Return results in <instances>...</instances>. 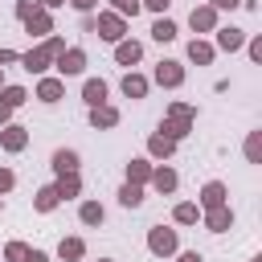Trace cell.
<instances>
[{
    "instance_id": "obj_22",
    "label": "cell",
    "mask_w": 262,
    "mask_h": 262,
    "mask_svg": "<svg viewBox=\"0 0 262 262\" xmlns=\"http://www.w3.org/2000/svg\"><path fill=\"white\" fill-rule=\"evenodd\" d=\"M156 184H160V188H172L176 176H172V172H156Z\"/></svg>"
},
{
    "instance_id": "obj_28",
    "label": "cell",
    "mask_w": 262,
    "mask_h": 262,
    "mask_svg": "<svg viewBox=\"0 0 262 262\" xmlns=\"http://www.w3.org/2000/svg\"><path fill=\"white\" fill-rule=\"evenodd\" d=\"M25 262H49V258H45V254H37V250H29V258H25Z\"/></svg>"
},
{
    "instance_id": "obj_15",
    "label": "cell",
    "mask_w": 262,
    "mask_h": 262,
    "mask_svg": "<svg viewBox=\"0 0 262 262\" xmlns=\"http://www.w3.org/2000/svg\"><path fill=\"white\" fill-rule=\"evenodd\" d=\"M53 205H57V192H53V188H45V192L37 196V209H53Z\"/></svg>"
},
{
    "instance_id": "obj_6",
    "label": "cell",
    "mask_w": 262,
    "mask_h": 262,
    "mask_svg": "<svg viewBox=\"0 0 262 262\" xmlns=\"http://www.w3.org/2000/svg\"><path fill=\"white\" fill-rule=\"evenodd\" d=\"M61 70H66V74H78V70H82V53H78V49L66 53V57H61Z\"/></svg>"
},
{
    "instance_id": "obj_9",
    "label": "cell",
    "mask_w": 262,
    "mask_h": 262,
    "mask_svg": "<svg viewBox=\"0 0 262 262\" xmlns=\"http://www.w3.org/2000/svg\"><path fill=\"white\" fill-rule=\"evenodd\" d=\"M4 143H8L12 151H16V147H25V131H20V127H8V131H4Z\"/></svg>"
},
{
    "instance_id": "obj_16",
    "label": "cell",
    "mask_w": 262,
    "mask_h": 262,
    "mask_svg": "<svg viewBox=\"0 0 262 262\" xmlns=\"http://www.w3.org/2000/svg\"><path fill=\"white\" fill-rule=\"evenodd\" d=\"M139 57V45H119V61H135Z\"/></svg>"
},
{
    "instance_id": "obj_4",
    "label": "cell",
    "mask_w": 262,
    "mask_h": 262,
    "mask_svg": "<svg viewBox=\"0 0 262 262\" xmlns=\"http://www.w3.org/2000/svg\"><path fill=\"white\" fill-rule=\"evenodd\" d=\"M102 98H106V86H102V82H86V102H94V106H98Z\"/></svg>"
},
{
    "instance_id": "obj_12",
    "label": "cell",
    "mask_w": 262,
    "mask_h": 262,
    "mask_svg": "<svg viewBox=\"0 0 262 262\" xmlns=\"http://www.w3.org/2000/svg\"><path fill=\"white\" fill-rule=\"evenodd\" d=\"M209 25H213V12H209V8L192 12V29H209Z\"/></svg>"
},
{
    "instance_id": "obj_18",
    "label": "cell",
    "mask_w": 262,
    "mask_h": 262,
    "mask_svg": "<svg viewBox=\"0 0 262 262\" xmlns=\"http://www.w3.org/2000/svg\"><path fill=\"white\" fill-rule=\"evenodd\" d=\"M82 221H90V225L102 221V209H98V205H86V209H82Z\"/></svg>"
},
{
    "instance_id": "obj_23",
    "label": "cell",
    "mask_w": 262,
    "mask_h": 262,
    "mask_svg": "<svg viewBox=\"0 0 262 262\" xmlns=\"http://www.w3.org/2000/svg\"><path fill=\"white\" fill-rule=\"evenodd\" d=\"M8 258H12V262H25L29 250H25V246H8Z\"/></svg>"
},
{
    "instance_id": "obj_34",
    "label": "cell",
    "mask_w": 262,
    "mask_h": 262,
    "mask_svg": "<svg viewBox=\"0 0 262 262\" xmlns=\"http://www.w3.org/2000/svg\"><path fill=\"white\" fill-rule=\"evenodd\" d=\"M49 4H61V0H49Z\"/></svg>"
},
{
    "instance_id": "obj_2",
    "label": "cell",
    "mask_w": 262,
    "mask_h": 262,
    "mask_svg": "<svg viewBox=\"0 0 262 262\" xmlns=\"http://www.w3.org/2000/svg\"><path fill=\"white\" fill-rule=\"evenodd\" d=\"M172 246H176V237H172L168 229H156V233H151V250H156V254H168Z\"/></svg>"
},
{
    "instance_id": "obj_14",
    "label": "cell",
    "mask_w": 262,
    "mask_h": 262,
    "mask_svg": "<svg viewBox=\"0 0 262 262\" xmlns=\"http://www.w3.org/2000/svg\"><path fill=\"white\" fill-rule=\"evenodd\" d=\"M57 94H61V86H57V82H41V98H45V102H53Z\"/></svg>"
},
{
    "instance_id": "obj_24",
    "label": "cell",
    "mask_w": 262,
    "mask_h": 262,
    "mask_svg": "<svg viewBox=\"0 0 262 262\" xmlns=\"http://www.w3.org/2000/svg\"><path fill=\"white\" fill-rule=\"evenodd\" d=\"M176 217H180V221H192V217H196V209H192V205H180V209H176Z\"/></svg>"
},
{
    "instance_id": "obj_19",
    "label": "cell",
    "mask_w": 262,
    "mask_h": 262,
    "mask_svg": "<svg viewBox=\"0 0 262 262\" xmlns=\"http://www.w3.org/2000/svg\"><path fill=\"white\" fill-rule=\"evenodd\" d=\"M82 254V242H61V258H78Z\"/></svg>"
},
{
    "instance_id": "obj_5",
    "label": "cell",
    "mask_w": 262,
    "mask_h": 262,
    "mask_svg": "<svg viewBox=\"0 0 262 262\" xmlns=\"http://www.w3.org/2000/svg\"><path fill=\"white\" fill-rule=\"evenodd\" d=\"M53 164H57L61 172H74V168H78V156H74V151H57V156H53Z\"/></svg>"
},
{
    "instance_id": "obj_1",
    "label": "cell",
    "mask_w": 262,
    "mask_h": 262,
    "mask_svg": "<svg viewBox=\"0 0 262 262\" xmlns=\"http://www.w3.org/2000/svg\"><path fill=\"white\" fill-rule=\"evenodd\" d=\"M57 49H61V45H57V41H49V45H41L37 53H29V57H25V66H29V70H41V66H45V61H49Z\"/></svg>"
},
{
    "instance_id": "obj_10",
    "label": "cell",
    "mask_w": 262,
    "mask_h": 262,
    "mask_svg": "<svg viewBox=\"0 0 262 262\" xmlns=\"http://www.w3.org/2000/svg\"><path fill=\"white\" fill-rule=\"evenodd\" d=\"M151 37H156V41H172V37H176V29H172L168 20H160V25L151 29Z\"/></svg>"
},
{
    "instance_id": "obj_3",
    "label": "cell",
    "mask_w": 262,
    "mask_h": 262,
    "mask_svg": "<svg viewBox=\"0 0 262 262\" xmlns=\"http://www.w3.org/2000/svg\"><path fill=\"white\" fill-rule=\"evenodd\" d=\"M98 29H102V37H111V41H119V29H123V25H119L115 16H102V20H98Z\"/></svg>"
},
{
    "instance_id": "obj_29",
    "label": "cell",
    "mask_w": 262,
    "mask_h": 262,
    "mask_svg": "<svg viewBox=\"0 0 262 262\" xmlns=\"http://www.w3.org/2000/svg\"><path fill=\"white\" fill-rule=\"evenodd\" d=\"M8 111H12V102H8V98H4V102H0V119H4V115H8Z\"/></svg>"
},
{
    "instance_id": "obj_25",
    "label": "cell",
    "mask_w": 262,
    "mask_h": 262,
    "mask_svg": "<svg viewBox=\"0 0 262 262\" xmlns=\"http://www.w3.org/2000/svg\"><path fill=\"white\" fill-rule=\"evenodd\" d=\"M209 225H213V229H225V225H229V213H213V221H209Z\"/></svg>"
},
{
    "instance_id": "obj_11",
    "label": "cell",
    "mask_w": 262,
    "mask_h": 262,
    "mask_svg": "<svg viewBox=\"0 0 262 262\" xmlns=\"http://www.w3.org/2000/svg\"><path fill=\"white\" fill-rule=\"evenodd\" d=\"M221 196H225V192H221V184H209V188H205V205H209V209H217V205H221Z\"/></svg>"
},
{
    "instance_id": "obj_7",
    "label": "cell",
    "mask_w": 262,
    "mask_h": 262,
    "mask_svg": "<svg viewBox=\"0 0 262 262\" xmlns=\"http://www.w3.org/2000/svg\"><path fill=\"white\" fill-rule=\"evenodd\" d=\"M160 82H168V86H176V82H180V70H176L172 61H164V66H160Z\"/></svg>"
},
{
    "instance_id": "obj_31",
    "label": "cell",
    "mask_w": 262,
    "mask_h": 262,
    "mask_svg": "<svg viewBox=\"0 0 262 262\" xmlns=\"http://www.w3.org/2000/svg\"><path fill=\"white\" fill-rule=\"evenodd\" d=\"M164 4H168V0H147V8H164Z\"/></svg>"
},
{
    "instance_id": "obj_13",
    "label": "cell",
    "mask_w": 262,
    "mask_h": 262,
    "mask_svg": "<svg viewBox=\"0 0 262 262\" xmlns=\"http://www.w3.org/2000/svg\"><path fill=\"white\" fill-rule=\"evenodd\" d=\"M221 45H225V49L242 45V33H237V29H225V33H221Z\"/></svg>"
},
{
    "instance_id": "obj_20",
    "label": "cell",
    "mask_w": 262,
    "mask_h": 262,
    "mask_svg": "<svg viewBox=\"0 0 262 262\" xmlns=\"http://www.w3.org/2000/svg\"><path fill=\"white\" fill-rule=\"evenodd\" d=\"M188 53H192L196 61H209V45H196V41H192V49H188Z\"/></svg>"
},
{
    "instance_id": "obj_27",
    "label": "cell",
    "mask_w": 262,
    "mask_h": 262,
    "mask_svg": "<svg viewBox=\"0 0 262 262\" xmlns=\"http://www.w3.org/2000/svg\"><path fill=\"white\" fill-rule=\"evenodd\" d=\"M0 188H12V172H0Z\"/></svg>"
},
{
    "instance_id": "obj_26",
    "label": "cell",
    "mask_w": 262,
    "mask_h": 262,
    "mask_svg": "<svg viewBox=\"0 0 262 262\" xmlns=\"http://www.w3.org/2000/svg\"><path fill=\"white\" fill-rule=\"evenodd\" d=\"M115 8H119V12H135L139 4H135V0H115Z\"/></svg>"
},
{
    "instance_id": "obj_17",
    "label": "cell",
    "mask_w": 262,
    "mask_h": 262,
    "mask_svg": "<svg viewBox=\"0 0 262 262\" xmlns=\"http://www.w3.org/2000/svg\"><path fill=\"white\" fill-rule=\"evenodd\" d=\"M139 201H143V196H139V188H135V184H127V188H123V205H139Z\"/></svg>"
},
{
    "instance_id": "obj_30",
    "label": "cell",
    "mask_w": 262,
    "mask_h": 262,
    "mask_svg": "<svg viewBox=\"0 0 262 262\" xmlns=\"http://www.w3.org/2000/svg\"><path fill=\"white\" fill-rule=\"evenodd\" d=\"M213 4H217V8H233L237 0H213Z\"/></svg>"
},
{
    "instance_id": "obj_32",
    "label": "cell",
    "mask_w": 262,
    "mask_h": 262,
    "mask_svg": "<svg viewBox=\"0 0 262 262\" xmlns=\"http://www.w3.org/2000/svg\"><path fill=\"white\" fill-rule=\"evenodd\" d=\"M180 262H201V258H196V254H184V258H180Z\"/></svg>"
},
{
    "instance_id": "obj_8",
    "label": "cell",
    "mask_w": 262,
    "mask_h": 262,
    "mask_svg": "<svg viewBox=\"0 0 262 262\" xmlns=\"http://www.w3.org/2000/svg\"><path fill=\"white\" fill-rule=\"evenodd\" d=\"M123 90H127L131 98H139V94L147 90V82H143V78H123Z\"/></svg>"
},
{
    "instance_id": "obj_33",
    "label": "cell",
    "mask_w": 262,
    "mask_h": 262,
    "mask_svg": "<svg viewBox=\"0 0 262 262\" xmlns=\"http://www.w3.org/2000/svg\"><path fill=\"white\" fill-rule=\"evenodd\" d=\"M74 4H78V8H90V4H94V0H74Z\"/></svg>"
},
{
    "instance_id": "obj_21",
    "label": "cell",
    "mask_w": 262,
    "mask_h": 262,
    "mask_svg": "<svg viewBox=\"0 0 262 262\" xmlns=\"http://www.w3.org/2000/svg\"><path fill=\"white\" fill-rule=\"evenodd\" d=\"M94 123H102V127H111V123H115V111H94Z\"/></svg>"
}]
</instances>
